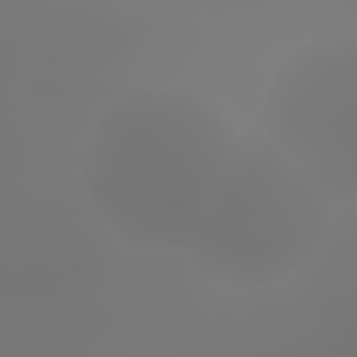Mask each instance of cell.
<instances>
[{
    "instance_id": "7a4b0ae2",
    "label": "cell",
    "mask_w": 357,
    "mask_h": 357,
    "mask_svg": "<svg viewBox=\"0 0 357 357\" xmlns=\"http://www.w3.org/2000/svg\"><path fill=\"white\" fill-rule=\"evenodd\" d=\"M324 223L329 195L262 134H234V151L184 257L234 284H279L318 251Z\"/></svg>"
},
{
    "instance_id": "3957f363",
    "label": "cell",
    "mask_w": 357,
    "mask_h": 357,
    "mask_svg": "<svg viewBox=\"0 0 357 357\" xmlns=\"http://www.w3.org/2000/svg\"><path fill=\"white\" fill-rule=\"evenodd\" d=\"M284 162H296L324 195H351L357 184V67L346 39L307 45L279 67L268 89V134Z\"/></svg>"
},
{
    "instance_id": "277c9868",
    "label": "cell",
    "mask_w": 357,
    "mask_h": 357,
    "mask_svg": "<svg viewBox=\"0 0 357 357\" xmlns=\"http://www.w3.org/2000/svg\"><path fill=\"white\" fill-rule=\"evenodd\" d=\"M78 6H117V0H78Z\"/></svg>"
},
{
    "instance_id": "6da1fadb",
    "label": "cell",
    "mask_w": 357,
    "mask_h": 357,
    "mask_svg": "<svg viewBox=\"0 0 357 357\" xmlns=\"http://www.w3.org/2000/svg\"><path fill=\"white\" fill-rule=\"evenodd\" d=\"M234 123L190 89H145L117 100L84 151L95 218L139 251H184L218 173L234 151Z\"/></svg>"
}]
</instances>
